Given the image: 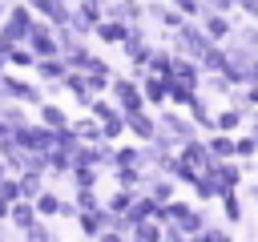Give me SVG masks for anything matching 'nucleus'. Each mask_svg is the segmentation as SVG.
Masks as SVG:
<instances>
[{"label":"nucleus","mask_w":258,"mask_h":242,"mask_svg":"<svg viewBox=\"0 0 258 242\" xmlns=\"http://www.w3.org/2000/svg\"><path fill=\"white\" fill-rule=\"evenodd\" d=\"M125 129L137 137V141H153L157 137V117L149 109H137V113H125Z\"/></svg>","instance_id":"nucleus-7"},{"label":"nucleus","mask_w":258,"mask_h":242,"mask_svg":"<svg viewBox=\"0 0 258 242\" xmlns=\"http://www.w3.org/2000/svg\"><path fill=\"white\" fill-rule=\"evenodd\" d=\"M64 73H69V65H64V56H36V65H32V77H36L40 85H52V81H64Z\"/></svg>","instance_id":"nucleus-9"},{"label":"nucleus","mask_w":258,"mask_h":242,"mask_svg":"<svg viewBox=\"0 0 258 242\" xmlns=\"http://www.w3.org/2000/svg\"><path fill=\"white\" fill-rule=\"evenodd\" d=\"M93 36H97V40H105V44H121V40L129 36V24H125V20H117V16H101V20H97V28H93Z\"/></svg>","instance_id":"nucleus-13"},{"label":"nucleus","mask_w":258,"mask_h":242,"mask_svg":"<svg viewBox=\"0 0 258 242\" xmlns=\"http://www.w3.org/2000/svg\"><path fill=\"white\" fill-rule=\"evenodd\" d=\"M8 210H12V202H4V198H0V222H8Z\"/></svg>","instance_id":"nucleus-43"},{"label":"nucleus","mask_w":258,"mask_h":242,"mask_svg":"<svg viewBox=\"0 0 258 242\" xmlns=\"http://www.w3.org/2000/svg\"><path fill=\"white\" fill-rule=\"evenodd\" d=\"M64 93H69L81 109H89V105H93V97H97V93H93V85H89V77H85L81 69H69V73H64Z\"/></svg>","instance_id":"nucleus-6"},{"label":"nucleus","mask_w":258,"mask_h":242,"mask_svg":"<svg viewBox=\"0 0 258 242\" xmlns=\"http://www.w3.org/2000/svg\"><path fill=\"white\" fill-rule=\"evenodd\" d=\"M109 97L117 101V109H121V113H137V109H145L141 81H133L129 73H113V81H109Z\"/></svg>","instance_id":"nucleus-1"},{"label":"nucleus","mask_w":258,"mask_h":242,"mask_svg":"<svg viewBox=\"0 0 258 242\" xmlns=\"http://www.w3.org/2000/svg\"><path fill=\"white\" fill-rule=\"evenodd\" d=\"M64 182H73V190H77V186H97V182H101V169H97V165H73Z\"/></svg>","instance_id":"nucleus-24"},{"label":"nucleus","mask_w":258,"mask_h":242,"mask_svg":"<svg viewBox=\"0 0 258 242\" xmlns=\"http://www.w3.org/2000/svg\"><path fill=\"white\" fill-rule=\"evenodd\" d=\"M32 113H36V121H40V125H48V129H60V125H69V113H64V109H60L52 97H44V101H40Z\"/></svg>","instance_id":"nucleus-16"},{"label":"nucleus","mask_w":258,"mask_h":242,"mask_svg":"<svg viewBox=\"0 0 258 242\" xmlns=\"http://www.w3.org/2000/svg\"><path fill=\"white\" fill-rule=\"evenodd\" d=\"M36 16H44L52 28H60V24H69V0H24Z\"/></svg>","instance_id":"nucleus-8"},{"label":"nucleus","mask_w":258,"mask_h":242,"mask_svg":"<svg viewBox=\"0 0 258 242\" xmlns=\"http://www.w3.org/2000/svg\"><path fill=\"white\" fill-rule=\"evenodd\" d=\"M222 210H226V218H230V222H242V202L234 198V190H226V194H222Z\"/></svg>","instance_id":"nucleus-33"},{"label":"nucleus","mask_w":258,"mask_h":242,"mask_svg":"<svg viewBox=\"0 0 258 242\" xmlns=\"http://www.w3.org/2000/svg\"><path fill=\"white\" fill-rule=\"evenodd\" d=\"M194 97H198V85H185V81L169 77V101H173V105H189Z\"/></svg>","instance_id":"nucleus-26"},{"label":"nucleus","mask_w":258,"mask_h":242,"mask_svg":"<svg viewBox=\"0 0 258 242\" xmlns=\"http://www.w3.org/2000/svg\"><path fill=\"white\" fill-rule=\"evenodd\" d=\"M8 173H12V169H8V165H4V157H0V182H4Z\"/></svg>","instance_id":"nucleus-45"},{"label":"nucleus","mask_w":258,"mask_h":242,"mask_svg":"<svg viewBox=\"0 0 258 242\" xmlns=\"http://www.w3.org/2000/svg\"><path fill=\"white\" fill-rule=\"evenodd\" d=\"M113 165H145L141 145H113ZM109 165V169H113Z\"/></svg>","instance_id":"nucleus-22"},{"label":"nucleus","mask_w":258,"mask_h":242,"mask_svg":"<svg viewBox=\"0 0 258 242\" xmlns=\"http://www.w3.org/2000/svg\"><path fill=\"white\" fill-rule=\"evenodd\" d=\"M73 202H77V210H97L105 198L97 194V186H77L73 190Z\"/></svg>","instance_id":"nucleus-29"},{"label":"nucleus","mask_w":258,"mask_h":242,"mask_svg":"<svg viewBox=\"0 0 258 242\" xmlns=\"http://www.w3.org/2000/svg\"><path fill=\"white\" fill-rule=\"evenodd\" d=\"M145 69H149V73H157V77H173V52L153 48V52H149V60H145Z\"/></svg>","instance_id":"nucleus-21"},{"label":"nucleus","mask_w":258,"mask_h":242,"mask_svg":"<svg viewBox=\"0 0 258 242\" xmlns=\"http://www.w3.org/2000/svg\"><path fill=\"white\" fill-rule=\"evenodd\" d=\"M105 16H117L125 24H137V20H145V4L141 0H109L105 4Z\"/></svg>","instance_id":"nucleus-14"},{"label":"nucleus","mask_w":258,"mask_h":242,"mask_svg":"<svg viewBox=\"0 0 258 242\" xmlns=\"http://www.w3.org/2000/svg\"><path fill=\"white\" fill-rule=\"evenodd\" d=\"M129 238H137V242H161V222L157 218H141V222H133Z\"/></svg>","instance_id":"nucleus-20"},{"label":"nucleus","mask_w":258,"mask_h":242,"mask_svg":"<svg viewBox=\"0 0 258 242\" xmlns=\"http://www.w3.org/2000/svg\"><path fill=\"white\" fill-rule=\"evenodd\" d=\"M242 97H246V105H258V85H246V93H242Z\"/></svg>","instance_id":"nucleus-42"},{"label":"nucleus","mask_w":258,"mask_h":242,"mask_svg":"<svg viewBox=\"0 0 258 242\" xmlns=\"http://www.w3.org/2000/svg\"><path fill=\"white\" fill-rule=\"evenodd\" d=\"M133 194H137V190H121V186H117V194H109V198H105L109 214H125V210H129V202H133Z\"/></svg>","instance_id":"nucleus-32"},{"label":"nucleus","mask_w":258,"mask_h":242,"mask_svg":"<svg viewBox=\"0 0 258 242\" xmlns=\"http://www.w3.org/2000/svg\"><path fill=\"white\" fill-rule=\"evenodd\" d=\"M73 129H77V137L81 141H101L105 133H101V121L89 113V117H81V121H73Z\"/></svg>","instance_id":"nucleus-27"},{"label":"nucleus","mask_w":258,"mask_h":242,"mask_svg":"<svg viewBox=\"0 0 258 242\" xmlns=\"http://www.w3.org/2000/svg\"><path fill=\"white\" fill-rule=\"evenodd\" d=\"M145 16H149V20H157V24H165L169 32H173V28L185 20V16H181L177 8H169L165 0H149V4H145Z\"/></svg>","instance_id":"nucleus-15"},{"label":"nucleus","mask_w":258,"mask_h":242,"mask_svg":"<svg viewBox=\"0 0 258 242\" xmlns=\"http://www.w3.org/2000/svg\"><path fill=\"white\" fill-rule=\"evenodd\" d=\"M0 198H4V202H16V198H24V194H20V177H16V173H8V177L0 182Z\"/></svg>","instance_id":"nucleus-34"},{"label":"nucleus","mask_w":258,"mask_h":242,"mask_svg":"<svg viewBox=\"0 0 258 242\" xmlns=\"http://www.w3.org/2000/svg\"><path fill=\"white\" fill-rule=\"evenodd\" d=\"M16 177H20V194H24V198H36V194L48 186V177L36 173V169H24V173H16Z\"/></svg>","instance_id":"nucleus-25"},{"label":"nucleus","mask_w":258,"mask_h":242,"mask_svg":"<svg viewBox=\"0 0 258 242\" xmlns=\"http://www.w3.org/2000/svg\"><path fill=\"white\" fill-rule=\"evenodd\" d=\"M234 153H238V157L258 153V137H238V141H234Z\"/></svg>","instance_id":"nucleus-37"},{"label":"nucleus","mask_w":258,"mask_h":242,"mask_svg":"<svg viewBox=\"0 0 258 242\" xmlns=\"http://www.w3.org/2000/svg\"><path fill=\"white\" fill-rule=\"evenodd\" d=\"M206 145H210V153H214V157H238V153H234V141H230L222 129H214V133L206 137Z\"/></svg>","instance_id":"nucleus-28"},{"label":"nucleus","mask_w":258,"mask_h":242,"mask_svg":"<svg viewBox=\"0 0 258 242\" xmlns=\"http://www.w3.org/2000/svg\"><path fill=\"white\" fill-rule=\"evenodd\" d=\"M234 4H238V8H242V12H250V16H254V20H258V0H234Z\"/></svg>","instance_id":"nucleus-41"},{"label":"nucleus","mask_w":258,"mask_h":242,"mask_svg":"<svg viewBox=\"0 0 258 242\" xmlns=\"http://www.w3.org/2000/svg\"><path fill=\"white\" fill-rule=\"evenodd\" d=\"M97 4H109V0H97Z\"/></svg>","instance_id":"nucleus-47"},{"label":"nucleus","mask_w":258,"mask_h":242,"mask_svg":"<svg viewBox=\"0 0 258 242\" xmlns=\"http://www.w3.org/2000/svg\"><path fill=\"white\" fill-rule=\"evenodd\" d=\"M234 40H238L242 48H254V52H258V28H250V24H246V28H238V36H234Z\"/></svg>","instance_id":"nucleus-36"},{"label":"nucleus","mask_w":258,"mask_h":242,"mask_svg":"<svg viewBox=\"0 0 258 242\" xmlns=\"http://www.w3.org/2000/svg\"><path fill=\"white\" fill-rule=\"evenodd\" d=\"M89 113L101 121V133H105L109 141H117V137L125 133V113L117 109V101H113V97L97 93V97H93V105H89Z\"/></svg>","instance_id":"nucleus-2"},{"label":"nucleus","mask_w":258,"mask_h":242,"mask_svg":"<svg viewBox=\"0 0 258 242\" xmlns=\"http://www.w3.org/2000/svg\"><path fill=\"white\" fill-rule=\"evenodd\" d=\"M20 238H24V242H52L56 234H52V226H48V218H36V222H32V226H28V230H24Z\"/></svg>","instance_id":"nucleus-31"},{"label":"nucleus","mask_w":258,"mask_h":242,"mask_svg":"<svg viewBox=\"0 0 258 242\" xmlns=\"http://www.w3.org/2000/svg\"><path fill=\"white\" fill-rule=\"evenodd\" d=\"M4 69H8V52L0 48V73H4Z\"/></svg>","instance_id":"nucleus-44"},{"label":"nucleus","mask_w":258,"mask_h":242,"mask_svg":"<svg viewBox=\"0 0 258 242\" xmlns=\"http://www.w3.org/2000/svg\"><path fill=\"white\" fill-rule=\"evenodd\" d=\"M185 109L194 113V125H198V129H206V133H214V117H210V109H206V101H202V97H194V101H189Z\"/></svg>","instance_id":"nucleus-30"},{"label":"nucleus","mask_w":258,"mask_h":242,"mask_svg":"<svg viewBox=\"0 0 258 242\" xmlns=\"http://www.w3.org/2000/svg\"><path fill=\"white\" fill-rule=\"evenodd\" d=\"M24 121H28V105H20V101H12V97H0V125L16 129V125H24Z\"/></svg>","instance_id":"nucleus-17"},{"label":"nucleus","mask_w":258,"mask_h":242,"mask_svg":"<svg viewBox=\"0 0 258 242\" xmlns=\"http://www.w3.org/2000/svg\"><path fill=\"white\" fill-rule=\"evenodd\" d=\"M141 93H145V105H165V101H169V77H157V73L145 69Z\"/></svg>","instance_id":"nucleus-10"},{"label":"nucleus","mask_w":258,"mask_h":242,"mask_svg":"<svg viewBox=\"0 0 258 242\" xmlns=\"http://www.w3.org/2000/svg\"><path fill=\"white\" fill-rule=\"evenodd\" d=\"M32 206H36V214H40V218H48V222H52V218L60 214V194H56L52 186H44V190L32 198Z\"/></svg>","instance_id":"nucleus-18"},{"label":"nucleus","mask_w":258,"mask_h":242,"mask_svg":"<svg viewBox=\"0 0 258 242\" xmlns=\"http://www.w3.org/2000/svg\"><path fill=\"white\" fill-rule=\"evenodd\" d=\"M40 214H36V206H32V198H16L12 202V210H8V222H12V234H24L32 222H36Z\"/></svg>","instance_id":"nucleus-11"},{"label":"nucleus","mask_w":258,"mask_h":242,"mask_svg":"<svg viewBox=\"0 0 258 242\" xmlns=\"http://www.w3.org/2000/svg\"><path fill=\"white\" fill-rule=\"evenodd\" d=\"M198 238H202V242H226L230 234H226V230H218V226H202V234H198Z\"/></svg>","instance_id":"nucleus-38"},{"label":"nucleus","mask_w":258,"mask_h":242,"mask_svg":"<svg viewBox=\"0 0 258 242\" xmlns=\"http://www.w3.org/2000/svg\"><path fill=\"white\" fill-rule=\"evenodd\" d=\"M206 8H214V12H230L234 0H206Z\"/></svg>","instance_id":"nucleus-40"},{"label":"nucleus","mask_w":258,"mask_h":242,"mask_svg":"<svg viewBox=\"0 0 258 242\" xmlns=\"http://www.w3.org/2000/svg\"><path fill=\"white\" fill-rule=\"evenodd\" d=\"M77 214H81V210H77V202H73V198H60V214H56V218H69V222H77Z\"/></svg>","instance_id":"nucleus-39"},{"label":"nucleus","mask_w":258,"mask_h":242,"mask_svg":"<svg viewBox=\"0 0 258 242\" xmlns=\"http://www.w3.org/2000/svg\"><path fill=\"white\" fill-rule=\"evenodd\" d=\"M242 121H246V113H242L238 105H230V109H222V113L214 117V129H222V133H234Z\"/></svg>","instance_id":"nucleus-23"},{"label":"nucleus","mask_w":258,"mask_h":242,"mask_svg":"<svg viewBox=\"0 0 258 242\" xmlns=\"http://www.w3.org/2000/svg\"><path fill=\"white\" fill-rule=\"evenodd\" d=\"M198 20H202V28H206V36H210V40H230V32H234V24L226 20V12H214V8H206Z\"/></svg>","instance_id":"nucleus-12"},{"label":"nucleus","mask_w":258,"mask_h":242,"mask_svg":"<svg viewBox=\"0 0 258 242\" xmlns=\"http://www.w3.org/2000/svg\"><path fill=\"white\" fill-rule=\"evenodd\" d=\"M32 65H36V52H32L24 40L8 48V69H16V73H32Z\"/></svg>","instance_id":"nucleus-19"},{"label":"nucleus","mask_w":258,"mask_h":242,"mask_svg":"<svg viewBox=\"0 0 258 242\" xmlns=\"http://www.w3.org/2000/svg\"><path fill=\"white\" fill-rule=\"evenodd\" d=\"M24 44H28L36 56H60V40H56V28H52L44 16H36V20H32V28H28Z\"/></svg>","instance_id":"nucleus-3"},{"label":"nucleus","mask_w":258,"mask_h":242,"mask_svg":"<svg viewBox=\"0 0 258 242\" xmlns=\"http://www.w3.org/2000/svg\"><path fill=\"white\" fill-rule=\"evenodd\" d=\"M0 238H8V230H4V222H0Z\"/></svg>","instance_id":"nucleus-46"},{"label":"nucleus","mask_w":258,"mask_h":242,"mask_svg":"<svg viewBox=\"0 0 258 242\" xmlns=\"http://www.w3.org/2000/svg\"><path fill=\"white\" fill-rule=\"evenodd\" d=\"M173 8H177L181 16H189V20H198V16L206 12V0H173Z\"/></svg>","instance_id":"nucleus-35"},{"label":"nucleus","mask_w":258,"mask_h":242,"mask_svg":"<svg viewBox=\"0 0 258 242\" xmlns=\"http://www.w3.org/2000/svg\"><path fill=\"white\" fill-rule=\"evenodd\" d=\"M157 129H165L177 145L189 141V137H198V125H189V121H185L181 113H173V109H161V113H157Z\"/></svg>","instance_id":"nucleus-5"},{"label":"nucleus","mask_w":258,"mask_h":242,"mask_svg":"<svg viewBox=\"0 0 258 242\" xmlns=\"http://www.w3.org/2000/svg\"><path fill=\"white\" fill-rule=\"evenodd\" d=\"M109 222H113V214H109L105 202H101L97 210H81V214H77V230H81L85 238H101V234L109 230Z\"/></svg>","instance_id":"nucleus-4"}]
</instances>
